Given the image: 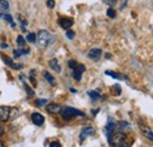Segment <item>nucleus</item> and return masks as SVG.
Returning a JSON list of instances; mask_svg holds the SVG:
<instances>
[{
	"instance_id": "obj_1",
	"label": "nucleus",
	"mask_w": 153,
	"mask_h": 147,
	"mask_svg": "<svg viewBox=\"0 0 153 147\" xmlns=\"http://www.w3.org/2000/svg\"><path fill=\"white\" fill-rule=\"evenodd\" d=\"M112 147H128V139L123 132H115L108 139Z\"/></svg>"
},
{
	"instance_id": "obj_2",
	"label": "nucleus",
	"mask_w": 153,
	"mask_h": 147,
	"mask_svg": "<svg viewBox=\"0 0 153 147\" xmlns=\"http://www.w3.org/2000/svg\"><path fill=\"white\" fill-rule=\"evenodd\" d=\"M60 114L61 117L65 119V120H71L76 117H80V115H84V113L81 111L73 108V107H64L60 111Z\"/></svg>"
},
{
	"instance_id": "obj_3",
	"label": "nucleus",
	"mask_w": 153,
	"mask_h": 147,
	"mask_svg": "<svg viewBox=\"0 0 153 147\" xmlns=\"http://www.w3.org/2000/svg\"><path fill=\"white\" fill-rule=\"evenodd\" d=\"M51 41H52V36H51V33H50L48 31H46V30H41V31H39L38 42L40 46L46 47V46H48V45L51 44Z\"/></svg>"
},
{
	"instance_id": "obj_4",
	"label": "nucleus",
	"mask_w": 153,
	"mask_h": 147,
	"mask_svg": "<svg viewBox=\"0 0 153 147\" xmlns=\"http://www.w3.org/2000/svg\"><path fill=\"white\" fill-rule=\"evenodd\" d=\"M10 112L11 108L8 106H0V121L10 120Z\"/></svg>"
},
{
	"instance_id": "obj_5",
	"label": "nucleus",
	"mask_w": 153,
	"mask_h": 147,
	"mask_svg": "<svg viewBox=\"0 0 153 147\" xmlns=\"http://www.w3.org/2000/svg\"><path fill=\"white\" fill-rule=\"evenodd\" d=\"M31 119H32V122L34 125H37V126H41L44 124V121H45L44 115H41L40 113H33L31 115Z\"/></svg>"
},
{
	"instance_id": "obj_6",
	"label": "nucleus",
	"mask_w": 153,
	"mask_h": 147,
	"mask_svg": "<svg viewBox=\"0 0 153 147\" xmlns=\"http://www.w3.org/2000/svg\"><path fill=\"white\" fill-rule=\"evenodd\" d=\"M84 72H85V66L84 65H78L73 70V78L78 81H80L81 80V75H82Z\"/></svg>"
},
{
	"instance_id": "obj_7",
	"label": "nucleus",
	"mask_w": 153,
	"mask_h": 147,
	"mask_svg": "<svg viewBox=\"0 0 153 147\" xmlns=\"http://www.w3.org/2000/svg\"><path fill=\"white\" fill-rule=\"evenodd\" d=\"M59 25L65 28V30H68L72 25H73V20L70 18H60L59 19Z\"/></svg>"
},
{
	"instance_id": "obj_8",
	"label": "nucleus",
	"mask_w": 153,
	"mask_h": 147,
	"mask_svg": "<svg viewBox=\"0 0 153 147\" xmlns=\"http://www.w3.org/2000/svg\"><path fill=\"white\" fill-rule=\"evenodd\" d=\"M93 134H94V128H92V127H85V128L81 131V133H80V140L82 141L87 137L93 135Z\"/></svg>"
},
{
	"instance_id": "obj_9",
	"label": "nucleus",
	"mask_w": 153,
	"mask_h": 147,
	"mask_svg": "<svg viewBox=\"0 0 153 147\" xmlns=\"http://www.w3.org/2000/svg\"><path fill=\"white\" fill-rule=\"evenodd\" d=\"M101 50L100 48H92V50H90V52H88V58H91V59H93V60H99L100 59V56H101Z\"/></svg>"
},
{
	"instance_id": "obj_10",
	"label": "nucleus",
	"mask_w": 153,
	"mask_h": 147,
	"mask_svg": "<svg viewBox=\"0 0 153 147\" xmlns=\"http://www.w3.org/2000/svg\"><path fill=\"white\" fill-rule=\"evenodd\" d=\"M2 59H4L5 64H6L7 66H10L11 68H14V70H20V68H21V66H20V65H16V64H13V60H12L11 58H8V56L4 55V56H2Z\"/></svg>"
},
{
	"instance_id": "obj_11",
	"label": "nucleus",
	"mask_w": 153,
	"mask_h": 147,
	"mask_svg": "<svg viewBox=\"0 0 153 147\" xmlns=\"http://www.w3.org/2000/svg\"><path fill=\"white\" fill-rule=\"evenodd\" d=\"M46 110L48 113H60V111H61V107H60V105H58V104H50V105H47V107H46Z\"/></svg>"
},
{
	"instance_id": "obj_12",
	"label": "nucleus",
	"mask_w": 153,
	"mask_h": 147,
	"mask_svg": "<svg viewBox=\"0 0 153 147\" xmlns=\"http://www.w3.org/2000/svg\"><path fill=\"white\" fill-rule=\"evenodd\" d=\"M140 128H141L143 134H144L147 139H150V140H152L153 141V132L149 128V127H146V126H140Z\"/></svg>"
},
{
	"instance_id": "obj_13",
	"label": "nucleus",
	"mask_w": 153,
	"mask_h": 147,
	"mask_svg": "<svg viewBox=\"0 0 153 147\" xmlns=\"http://www.w3.org/2000/svg\"><path fill=\"white\" fill-rule=\"evenodd\" d=\"M50 67H51L52 70H54L56 72H58V73L61 71V67H60V65H59L57 59H52V60L50 61Z\"/></svg>"
},
{
	"instance_id": "obj_14",
	"label": "nucleus",
	"mask_w": 153,
	"mask_h": 147,
	"mask_svg": "<svg viewBox=\"0 0 153 147\" xmlns=\"http://www.w3.org/2000/svg\"><path fill=\"white\" fill-rule=\"evenodd\" d=\"M114 127H115V125L113 122H110V124L106 126V134H107V138H108V139L111 138V135H112V133H113V131H114Z\"/></svg>"
},
{
	"instance_id": "obj_15",
	"label": "nucleus",
	"mask_w": 153,
	"mask_h": 147,
	"mask_svg": "<svg viewBox=\"0 0 153 147\" xmlns=\"http://www.w3.org/2000/svg\"><path fill=\"white\" fill-rule=\"evenodd\" d=\"M10 8V4L7 0H0V11L1 12H5Z\"/></svg>"
},
{
	"instance_id": "obj_16",
	"label": "nucleus",
	"mask_w": 153,
	"mask_h": 147,
	"mask_svg": "<svg viewBox=\"0 0 153 147\" xmlns=\"http://www.w3.org/2000/svg\"><path fill=\"white\" fill-rule=\"evenodd\" d=\"M44 76H45V79L48 81V84H51V85H54V84H56L54 76H53L52 74H50L48 72H44Z\"/></svg>"
},
{
	"instance_id": "obj_17",
	"label": "nucleus",
	"mask_w": 153,
	"mask_h": 147,
	"mask_svg": "<svg viewBox=\"0 0 153 147\" xmlns=\"http://www.w3.org/2000/svg\"><path fill=\"white\" fill-rule=\"evenodd\" d=\"M30 52V50L28 48H21V50H16L14 51V58H19L20 55H22V54H27Z\"/></svg>"
},
{
	"instance_id": "obj_18",
	"label": "nucleus",
	"mask_w": 153,
	"mask_h": 147,
	"mask_svg": "<svg viewBox=\"0 0 153 147\" xmlns=\"http://www.w3.org/2000/svg\"><path fill=\"white\" fill-rule=\"evenodd\" d=\"M19 115V111L18 108H11V112H10V120H14L17 119Z\"/></svg>"
},
{
	"instance_id": "obj_19",
	"label": "nucleus",
	"mask_w": 153,
	"mask_h": 147,
	"mask_svg": "<svg viewBox=\"0 0 153 147\" xmlns=\"http://www.w3.org/2000/svg\"><path fill=\"white\" fill-rule=\"evenodd\" d=\"M17 44H18L19 47H24L26 45V39H24L22 36H19V37L17 38Z\"/></svg>"
},
{
	"instance_id": "obj_20",
	"label": "nucleus",
	"mask_w": 153,
	"mask_h": 147,
	"mask_svg": "<svg viewBox=\"0 0 153 147\" xmlns=\"http://www.w3.org/2000/svg\"><path fill=\"white\" fill-rule=\"evenodd\" d=\"M88 95H90V97L92 98V100H94V101L100 98V94L97 92V91H90V92H88Z\"/></svg>"
},
{
	"instance_id": "obj_21",
	"label": "nucleus",
	"mask_w": 153,
	"mask_h": 147,
	"mask_svg": "<svg viewBox=\"0 0 153 147\" xmlns=\"http://www.w3.org/2000/svg\"><path fill=\"white\" fill-rule=\"evenodd\" d=\"M26 40H27L28 42H34V41L37 40V37H36L34 33H28V34H27V38H26Z\"/></svg>"
},
{
	"instance_id": "obj_22",
	"label": "nucleus",
	"mask_w": 153,
	"mask_h": 147,
	"mask_svg": "<svg viewBox=\"0 0 153 147\" xmlns=\"http://www.w3.org/2000/svg\"><path fill=\"white\" fill-rule=\"evenodd\" d=\"M4 18H5V20H7V21L11 24L12 27H16V24H14V21H13V19H12V16H10V14H5Z\"/></svg>"
},
{
	"instance_id": "obj_23",
	"label": "nucleus",
	"mask_w": 153,
	"mask_h": 147,
	"mask_svg": "<svg viewBox=\"0 0 153 147\" xmlns=\"http://www.w3.org/2000/svg\"><path fill=\"white\" fill-rule=\"evenodd\" d=\"M105 73L107 74V75L113 76L114 79H121V75H120V74H117V73H114V72H112V71H106Z\"/></svg>"
},
{
	"instance_id": "obj_24",
	"label": "nucleus",
	"mask_w": 153,
	"mask_h": 147,
	"mask_svg": "<svg viewBox=\"0 0 153 147\" xmlns=\"http://www.w3.org/2000/svg\"><path fill=\"white\" fill-rule=\"evenodd\" d=\"M24 86H25V88H26V91H27V94L30 95V97H32L34 93H33V91H32V88L26 84V82H24Z\"/></svg>"
},
{
	"instance_id": "obj_25",
	"label": "nucleus",
	"mask_w": 153,
	"mask_h": 147,
	"mask_svg": "<svg viewBox=\"0 0 153 147\" xmlns=\"http://www.w3.org/2000/svg\"><path fill=\"white\" fill-rule=\"evenodd\" d=\"M107 16L112 19L115 18V11L113 8H108V10H107Z\"/></svg>"
},
{
	"instance_id": "obj_26",
	"label": "nucleus",
	"mask_w": 153,
	"mask_h": 147,
	"mask_svg": "<svg viewBox=\"0 0 153 147\" xmlns=\"http://www.w3.org/2000/svg\"><path fill=\"white\" fill-rule=\"evenodd\" d=\"M78 65H79V64L76 62V60H70V61H68V66H70L72 70H74L76 66H78Z\"/></svg>"
},
{
	"instance_id": "obj_27",
	"label": "nucleus",
	"mask_w": 153,
	"mask_h": 147,
	"mask_svg": "<svg viewBox=\"0 0 153 147\" xmlns=\"http://www.w3.org/2000/svg\"><path fill=\"white\" fill-rule=\"evenodd\" d=\"M74 34H76V33H74L73 31H70V30L66 32V37L68 38V39H73V38H74Z\"/></svg>"
},
{
	"instance_id": "obj_28",
	"label": "nucleus",
	"mask_w": 153,
	"mask_h": 147,
	"mask_svg": "<svg viewBox=\"0 0 153 147\" xmlns=\"http://www.w3.org/2000/svg\"><path fill=\"white\" fill-rule=\"evenodd\" d=\"M47 6H48L50 8H53V7L56 6V2H54V0H48V1H47Z\"/></svg>"
},
{
	"instance_id": "obj_29",
	"label": "nucleus",
	"mask_w": 153,
	"mask_h": 147,
	"mask_svg": "<svg viewBox=\"0 0 153 147\" xmlns=\"http://www.w3.org/2000/svg\"><path fill=\"white\" fill-rule=\"evenodd\" d=\"M46 102H47V100H46V99H39L38 100V105H40V106L46 105Z\"/></svg>"
},
{
	"instance_id": "obj_30",
	"label": "nucleus",
	"mask_w": 153,
	"mask_h": 147,
	"mask_svg": "<svg viewBox=\"0 0 153 147\" xmlns=\"http://www.w3.org/2000/svg\"><path fill=\"white\" fill-rule=\"evenodd\" d=\"M50 147H61V145H60L58 141H53V143H51Z\"/></svg>"
},
{
	"instance_id": "obj_31",
	"label": "nucleus",
	"mask_w": 153,
	"mask_h": 147,
	"mask_svg": "<svg viewBox=\"0 0 153 147\" xmlns=\"http://www.w3.org/2000/svg\"><path fill=\"white\" fill-rule=\"evenodd\" d=\"M4 134V126H2V124L0 122V135H2Z\"/></svg>"
},
{
	"instance_id": "obj_32",
	"label": "nucleus",
	"mask_w": 153,
	"mask_h": 147,
	"mask_svg": "<svg viewBox=\"0 0 153 147\" xmlns=\"http://www.w3.org/2000/svg\"><path fill=\"white\" fill-rule=\"evenodd\" d=\"M71 92H72V93H76V90H74V88H71Z\"/></svg>"
},
{
	"instance_id": "obj_33",
	"label": "nucleus",
	"mask_w": 153,
	"mask_h": 147,
	"mask_svg": "<svg viewBox=\"0 0 153 147\" xmlns=\"http://www.w3.org/2000/svg\"><path fill=\"white\" fill-rule=\"evenodd\" d=\"M1 47H2V48H6V47H7V45H6V44H4V45H1Z\"/></svg>"
},
{
	"instance_id": "obj_34",
	"label": "nucleus",
	"mask_w": 153,
	"mask_h": 147,
	"mask_svg": "<svg viewBox=\"0 0 153 147\" xmlns=\"http://www.w3.org/2000/svg\"><path fill=\"white\" fill-rule=\"evenodd\" d=\"M0 147H4V143L1 140H0Z\"/></svg>"
}]
</instances>
